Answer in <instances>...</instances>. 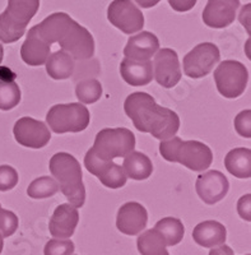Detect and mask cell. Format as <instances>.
<instances>
[{
	"instance_id": "1",
	"label": "cell",
	"mask_w": 251,
	"mask_h": 255,
	"mask_svg": "<svg viewBox=\"0 0 251 255\" xmlns=\"http://www.w3.org/2000/svg\"><path fill=\"white\" fill-rule=\"evenodd\" d=\"M124 110L139 131L150 133L157 139H168L179 131V115L157 105L156 100L148 93L134 92L127 96Z\"/></svg>"
},
{
	"instance_id": "2",
	"label": "cell",
	"mask_w": 251,
	"mask_h": 255,
	"mask_svg": "<svg viewBox=\"0 0 251 255\" xmlns=\"http://www.w3.org/2000/svg\"><path fill=\"white\" fill-rule=\"evenodd\" d=\"M49 170L59 183V190L67 197L70 204L75 208L83 207L86 202V188L78 159L67 152H59L50 159Z\"/></svg>"
},
{
	"instance_id": "3",
	"label": "cell",
	"mask_w": 251,
	"mask_h": 255,
	"mask_svg": "<svg viewBox=\"0 0 251 255\" xmlns=\"http://www.w3.org/2000/svg\"><path fill=\"white\" fill-rule=\"evenodd\" d=\"M159 153L168 162H179L191 171H204L213 162V152L208 145L198 140H182L176 135L162 140Z\"/></svg>"
},
{
	"instance_id": "4",
	"label": "cell",
	"mask_w": 251,
	"mask_h": 255,
	"mask_svg": "<svg viewBox=\"0 0 251 255\" xmlns=\"http://www.w3.org/2000/svg\"><path fill=\"white\" fill-rule=\"evenodd\" d=\"M135 148V135L126 128H106L98 131L91 151L100 158L113 161L125 157Z\"/></svg>"
},
{
	"instance_id": "5",
	"label": "cell",
	"mask_w": 251,
	"mask_h": 255,
	"mask_svg": "<svg viewBox=\"0 0 251 255\" xmlns=\"http://www.w3.org/2000/svg\"><path fill=\"white\" fill-rule=\"evenodd\" d=\"M90 111L83 104H59L46 115V123L56 134L79 133L90 124Z\"/></svg>"
},
{
	"instance_id": "6",
	"label": "cell",
	"mask_w": 251,
	"mask_h": 255,
	"mask_svg": "<svg viewBox=\"0 0 251 255\" xmlns=\"http://www.w3.org/2000/svg\"><path fill=\"white\" fill-rule=\"evenodd\" d=\"M40 8V0H8V6L0 14V27L6 35L19 40Z\"/></svg>"
},
{
	"instance_id": "7",
	"label": "cell",
	"mask_w": 251,
	"mask_h": 255,
	"mask_svg": "<svg viewBox=\"0 0 251 255\" xmlns=\"http://www.w3.org/2000/svg\"><path fill=\"white\" fill-rule=\"evenodd\" d=\"M214 82L217 90L226 99H237L246 90L249 73L243 63L226 60L214 70Z\"/></svg>"
},
{
	"instance_id": "8",
	"label": "cell",
	"mask_w": 251,
	"mask_h": 255,
	"mask_svg": "<svg viewBox=\"0 0 251 255\" xmlns=\"http://www.w3.org/2000/svg\"><path fill=\"white\" fill-rule=\"evenodd\" d=\"M220 49L212 42L196 45L190 52L184 56L182 67L189 78L199 79L208 76L217 64L220 63Z\"/></svg>"
},
{
	"instance_id": "9",
	"label": "cell",
	"mask_w": 251,
	"mask_h": 255,
	"mask_svg": "<svg viewBox=\"0 0 251 255\" xmlns=\"http://www.w3.org/2000/svg\"><path fill=\"white\" fill-rule=\"evenodd\" d=\"M107 19L126 35H133L144 27V15L131 0H114L107 8Z\"/></svg>"
},
{
	"instance_id": "10",
	"label": "cell",
	"mask_w": 251,
	"mask_h": 255,
	"mask_svg": "<svg viewBox=\"0 0 251 255\" xmlns=\"http://www.w3.org/2000/svg\"><path fill=\"white\" fill-rule=\"evenodd\" d=\"M61 50L75 60H87L95 55V40L91 32L78 22H73L68 32L58 42Z\"/></svg>"
},
{
	"instance_id": "11",
	"label": "cell",
	"mask_w": 251,
	"mask_h": 255,
	"mask_svg": "<svg viewBox=\"0 0 251 255\" xmlns=\"http://www.w3.org/2000/svg\"><path fill=\"white\" fill-rule=\"evenodd\" d=\"M84 166L92 175L97 176L102 185L110 189H120L126 184V175L122 166L113 161L100 158L92 151H88L84 157Z\"/></svg>"
},
{
	"instance_id": "12",
	"label": "cell",
	"mask_w": 251,
	"mask_h": 255,
	"mask_svg": "<svg viewBox=\"0 0 251 255\" xmlns=\"http://www.w3.org/2000/svg\"><path fill=\"white\" fill-rule=\"evenodd\" d=\"M14 138L20 145L33 149L45 147L51 139V133L46 124L29 116L20 118L13 128Z\"/></svg>"
},
{
	"instance_id": "13",
	"label": "cell",
	"mask_w": 251,
	"mask_h": 255,
	"mask_svg": "<svg viewBox=\"0 0 251 255\" xmlns=\"http://www.w3.org/2000/svg\"><path fill=\"white\" fill-rule=\"evenodd\" d=\"M154 79L163 88L175 87L181 79V67L177 52L172 49H161L153 60Z\"/></svg>"
},
{
	"instance_id": "14",
	"label": "cell",
	"mask_w": 251,
	"mask_h": 255,
	"mask_svg": "<svg viewBox=\"0 0 251 255\" xmlns=\"http://www.w3.org/2000/svg\"><path fill=\"white\" fill-rule=\"evenodd\" d=\"M195 189L199 198L205 204L213 206L227 195L230 183L222 172L211 170L198 176Z\"/></svg>"
},
{
	"instance_id": "15",
	"label": "cell",
	"mask_w": 251,
	"mask_h": 255,
	"mask_svg": "<svg viewBox=\"0 0 251 255\" xmlns=\"http://www.w3.org/2000/svg\"><path fill=\"white\" fill-rule=\"evenodd\" d=\"M240 0H208L203 10V22L211 28H226L235 22Z\"/></svg>"
},
{
	"instance_id": "16",
	"label": "cell",
	"mask_w": 251,
	"mask_h": 255,
	"mask_svg": "<svg viewBox=\"0 0 251 255\" xmlns=\"http://www.w3.org/2000/svg\"><path fill=\"white\" fill-rule=\"evenodd\" d=\"M147 209L136 202H127L120 207L116 216V227L125 235L134 236L147 227Z\"/></svg>"
},
{
	"instance_id": "17",
	"label": "cell",
	"mask_w": 251,
	"mask_h": 255,
	"mask_svg": "<svg viewBox=\"0 0 251 255\" xmlns=\"http://www.w3.org/2000/svg\"><path fill=\"white\" fill-rule=\"evenodd\" d=\"M78 222V209L72 204H60L56 207L50 218L49 231L55 239H69L74 235Z\"/></svg>"
},
{
	"instance_id": "18",
	"label": "cell",
	"mask_w": 251,
	"mask_h": 255,
	"mask_svg": "<svg viewBox=\"0 0 251 255\" xmlns=\"http://www.w3.org/2000/svg\"><path fill=\"white\" fill-rule=\"evenodd\" d=\"M159 50V41L152 32L143 31L127 40L124 49L125 58L135 61H148Z\"/></svg>"
},
{
	"instance_id": "19",
	"label": "cell",
	"mask_w": 251,
	"mask_h": 255,
	"mask_svg": "<svg viewBox=\"0 0 251 255\" xmlns=\"http://www.w3.org/2000/svg\"><path fill=\"white\" fill-rule=\"evenodd\" d=\"M50 55V45L43 41L35 26L27 33L26 41L20 47V58L29 67H40L46 63Z\"/></svg>"
},
{
	"instance_id": "20",
	"label": "cell",
	"mask_w": 251,
	"mask_h": 255,
	"mask_svg": "<svg viewBox=\"0 0 251 255\" xmlns=\"http://www.w3.org/2000/svg\"><path fill=\"white\" fill-rule=\"evenodd\" d=\"M73 22L74 19H72L67 13L58 12L45 18L41 23L36 24L35 28L41 38L51 45L59 42L65 36Z\"/></svg>"
},
{
	"instance_id": "21",
	"label": "cell",
	"mask_w": 251,
	"mask_h": 255,
	"mask_svg": "<svg viewBox=\"0 0 251 255\" xmlns=\"http://www.w3.org/2000/svg\"><path fill=\"white\" fill-rule=\"evenodd\" d=\"M120 74L133 87L147 86L153 81V65L148 61H135L125 58L120 64Z\"/></svg>"
},
{
	"instance_id": "22",
	"label": "cell",
	"mask_w": 251,
	"mask_h": 255,
	"mask_svg": "<svg viewBox=\"0 0 251 255\" xmlns=\"http://www.w3.org/2000/svg\"><path fill=\"white\" fill-rule=\"evenodd\" d=\"M227 230L222 223L217 221H204L196 225L193 231V239L203 248L220 247L225 244Z\"/></svg>"
},
{
	"instance_id": "23",
	"label": "cell",
	"mask_w": 251,
	"mask_h": 255,
	"mask_svg": "<svg viewBox=\"0 0 251 255\" xmlns=\"http://www.w3.org/2000/svg\"><path fill=\"white\" fill-rule=\"evenodd\" d=\"M227 171L237 179H250L251 176V149L240 147L227 153L225 158Z\"/></svg>"
},
{
	"instance_id": "24",
	"label": "cell",
	"mask_w": 251,
	"mask_h": 255,
	"mask_svg": "<svg viewBox=\"0 0 251 255\" xmlns=\"http://www.w3.org/2000/svg\"><path fill=\"white\" fill-rule=\"evenodd\" d=\"M123 168L126 176L133 180H145L153 172L152 161L144 153L131 151L125 156Z\"/></svg>"
},
{
	"instance_id": "25",
	"label": "cell",
	"mask_w": 251,
	"mask_h": 255,
	"mask_svg": "<svg viewBox=\"0 0 251 255\" xmlns=\"http://www.w3.org/2000/svg\"><path fill=\"white\" fill-rule=\"evenodd\" d=\"M46 72L56 81L70 78L74 72V59L64 50L52 52L46 60Z\"/></svg>"
},
{
	"instance_id": "26",
	"label": "cell",
	"mask_w": 251,
	"mask_h": 255,
	"mask_svg": "<svg viewBox=\"0 0 251 255\" xmlns=\"http://www.w3.org/2000/svg\"><path fill=\"white\" fill-rule=\"evenodd\" d=\"M140 255H163L166 250V243L163 236L156 229L147 230L136 240Z\"/></svg>"
},
{
	"instance_id": "27",
	"label": "cell",
	"mask_w": 251,
	"mask_h": 255,
	"mask_svg": "<svg viewBox=\"0 0 251 255\" xmlns=\"http://www.w3.org/2000/svg\"><path fill=\"white\" fill-rule=\"evenodd\" d=\"M154 229L163 236L166 247H175L184 239L185 227L179 218L166 217L156 223Z\"/></svg>"
},
{
	"instance_id": "28",
	"label": "cell",
	"mask_w": 251,
	"mask_h": 255,
	"mask_svg": "<svg viewBox=\"0 0 251 255\" xmlns=\"http://www.w3.org/2000/svg\"><path fill=\"white\" fill-rule=\"evenodd\" d=\"M59 191V184L55 179L50 176L37 177L29 184L27 189V194L32 199H46V198L55 195Z\"/></svg>"
},
{
	"instance_id": "29",
	"label": "cell",
	"mask_w": 251,
	"mask_h": 255,
	"mask_svg": "<svg viewBox=\"0 0 251 255\" xmlns=\"http://www.w3.org/2000/svg\"><path fill=\"white\" fill-rule=\"evenodd\" d=\"M75 95L82 104H95L101 99L102 86L97 79H84L77 84Z\"/></svg>"
},
{
	"instance_id": "30",
	"label": "cell",
	"mask_w": 251,
	"mask_h": 255,
	"mask_svg": "<svg viewBox=\"0 0 251 255\" xmlns=\"http://www.w3.org/2000/svg\"><path fill=\"white\" fill-rule=\"evenodd\" d=\"M22 93L18 84L13 81H0V110H12L20 102Z\"/></svg>"
},
{
	"instance_id": "31",
	"label": "cell",
	"mask_w": 251,
	"mask_h": 255,
	"mask_svg": "<svg viewBox=\"0 0 251 255\" xmlns=\"http://www.w3.org/2000/svg\"><path fill=\"white\" fill-rule=\"evenodd\" d=\"M74 243L70 240H50L45 245L43 254L45 255H72L74 253Z\"/></svg>"
},
{
	"instance_id": "32",
	"label": "cell",
	"mask_w": 251,
	"mask_h": 255,
	"mask_svg": "<svg viewBox=\"0 0 251 255\" xmlns=\"http://www.w3.org/2000/svg\"><path fill=\"white\" fill-rule=\"evenodd\" d=\"M18 229V217L15 213L0 208V234L3 238L12 236Z\"/></svg>"
},
{
	"instance_id": "33",
	"label": "cell",
	"mask_w": 251,
	"mask_h": 255,
	"mask_svg": "<svg viewBox=\"0 0 251 255\" xmlns=\"http://www.w3.org/2000/svg\"><path fill=\"white\" fill-rule=\"evenodd\" d=\"M18 184V172L8 165L0 166V191L12 190Z\"/></svg>"
},
{
	"instance_id": "34",
	"label": "cell",
	"mask_w": 251,
	"mask_h": 255,
	"mask_svg": "<svg viewBox=\"0 0 251 255\" xmlns=\"http://www.w3.org/2000/svg\"><path fill=\"white\" fill-rule=\"evenodd\" d=\"M235 129L244 138H251V110H244L235 118Z\"/></svg>"
},
{
	"instance_id": "35",
	"label": "cell",
	"mask_w": 251,
	"mask_h": 255,
	"mask_svg": "<svg viewBox=\"0 0 251 255\" xmlns=\"http://www.w3.org/2000/svg\"><path fill=\"white\" fill-rule=\"evenodd\" d=\"M237 212H239L240 217L243 220L250 222L251 221V195L246 194L240 198L239 203H237Z\"/></svg>"
},
{
	"instance_id": "36",
	"label": "cell",
	"mask_w": 251,
	"mask_h": 255,
	"mask_svg": "<svg viewBox=\"0 0 251 255\" xmlns=\"http://www.w3.org/2000/svg\"><path fill=\"white\" fill-rule=\"evenodd\" d=\"M198 0H168L171 8L176 12H189L195 6Z\"/></svg>"
},
{
	"instance_id": "37",
	"label": "cell",
	"mask_w": 251,
	"mask_h": 255,
	"mask_svg": "<svg viewBox=\"0 0 251 255\" xmlns=\"http://www.w3.org/2000/svg\"><path fill=\"white\" fill-rule=\"evenodd\" d=\"M209 255H235V253L231 248L222 244V245H220V247L216 248V249L213 248V249L209 252Z\"/></svg>"
},
{
	"instance_id": "38",
	"label": "cell",
	"mask_w": 251,
	"mask_h": 255,
	"mask_svg": "<svg viewBox=\"0 0 251 255\" xmlns=\"http://www.w3.org/2000/svg\"><path fill=\"white\" fill-rule=\"evenodd\" d=\"M136 4H138L139 6H141V8H152V6L157 5V4L161 1V0H134Z\"/></svg>"
},
{
	"instance_id": "39",
	"label": "cell",
	"mask_w": 251,
	"mask_h": 255,
	"mask_svg": "<svg viewBox=\"0 0 251 255\" xmlns=\"http://www.w3.org/2000/svg\"><path fill=\"white\" fill-rule=\"evenodd\" d=\"M3 247H4V240L1 234H0V254H1V252H3Z\"/></svg>"
},
{
	"instance_id": "40",
	"label": "cell",
	"mask_w": 251,
	"mask_h": 255,
	"mask_svg": "<svg viewBox=\"0 0 251 255\" xmlns=\"http://www.w3.org/2000/svg\"><path fill=\"white\" fill-rule=\"evenodd\" d=\"M3 56H4V49L3 46H1V44H0V64H1V61H3Z\"/></svg>"
},
{
	"instance_id": "41",
	"label": "cell",
	"mask_w": 251,
	"mask_h": 255,
	"mask_svg": "<svg viewBox=\"0 0 251 255\" xmlns=\"http://www.w3.org/2000/svg\"><path fill=\"white\" fill-rule=\"evenodd\" d=\"M163 255H170V254H168V252H166V253H165V254H163Z\"/></svg>"
},
{
	"instance_id": "42",
	"label": "cell",
	"mask_w": 251,
	"mask_h": 255,
	"mask_svg": "<svg viewBox=\"0 0 251 255\" xmlns=\"http://www.w3.org/2000/svg\"><path fill=\"white\" fill-rule=\"evenodd\" d=\"M246 255H250V254H246Z\"/></svg>"
},
{
	"instance_id": "43",
	"label": "cell",
	"mask_w": 251,
	"mask_h": 255,
	"mask_svg": "<svg viewBox=\"0 0 251 255\" xmlns=\"http://www.w3.org/2000/svg\"><path fill=\"white\" fill-rule=\"evenodd\" d=\"M0 208H1V206H0Z\"/></svg>"
}]
</instances>
